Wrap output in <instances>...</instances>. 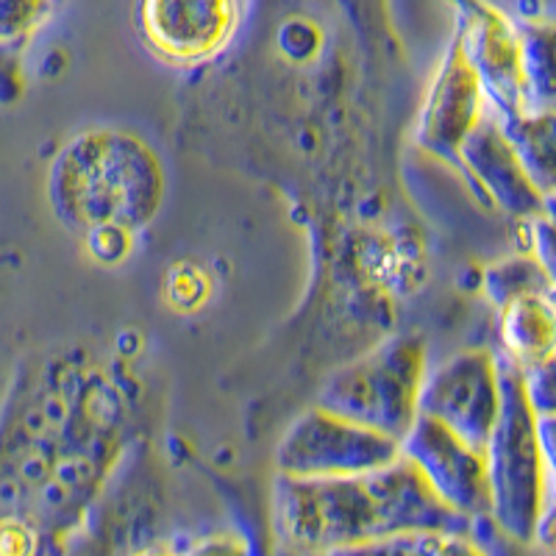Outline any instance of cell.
Listing matches in <instances>:
<instances>
[{
  "label": "cell",
  "mask_w": 556,
  "mask_h": 556,
  "mask_svg": "<svg viewBox=\"0 0 556 556\" xmlns=\"http://www.w3.org/2000/svg\"><path fill=\"white\" fill-rule=\"evenodd\" d=\"M401 454L415 465L448 509L468 520L490 518L484 451L465 443L459 434L431 417L417 415L409 434L401 440Z\"/></svg>",
  "instance_id": "cell-8"
},
{
  "label": "cell",
  "mask_w": 556,
  "mask_h": 556,
  "mask_svg": "<svg viewBox=\"0 0 556 556\" xmlns=\"http://www.w3.org/2000/svg\"><path fill=\"white\" fill-rule=\"evenodd\" d=\"M486 114H490V103L484 98V89L454 37L437 67L434 81L426 92L424 109L417 117V146L431 156L459 165V148Z\"/></svg>",
  "instance_id": "cell-10"
},
{
  "label": "cell",
  "mask_w": 556,
  "mask_h": 556,
  "mask_svg": "<svg viewBox=\"0 0 556 556\" xmlns=\"http://www.w3.org/2000/svg\"><path fill=\"white\" fill-rule=\"evenodd\" d=\"M276 523L290 548L320 556L390 534L470 531L473 520L462 518L437 498L415 465L401 454L387 468L365 476H278Z\"/></svg>",
  "instance_id": "cell-1"
},
{
  "label": "cell",
  "mask_w": 556,
  "mask_h": 556,
  "mask_svg": "<svg viewBox=\"0 0 556 556\" xmlns=\"http://www.w3.org/2000/svg\"><path fill=\"white\" fill-rule=\"evenodd\" d=\"M538 543L548 545L551 551H556V498L551 501L548 513H545V518H543V526H540Z\"/></svg>",
  "instance_id": "cell-25"
},
{
  "label": "cell",
  "mask_w": 556,
  "mask_h": 556,
  "mask_svg": "<svg viewBox=\"0 0 556 556\" xmlns=\"http://www.w3.org/2000/svg\"><path fill=\"white\" fill-rule=\"evenodd\" d=\"M506 139L543 198L556 192V112H520L498 117Z\"/></svg>",
  "instance_id": "cell-14"
},
{
  "label": "cell",
  "mask_w": 556,
  "mask_h": 556,
  "mask_svg": "<svg viewBox=\"0 0 556 556\" xmlns=\"http://www.w3.org/2000/svg\"><path fill=\"white\" fill-rule=\"evenodd\" d=\"M437 534H390V538L365 540L356 545L331 548L320 556H426Z\"/></svg>",
  "instance_id": "cell-16"
},
{
  "label": "cell",
  "mask_w": 556,
  "mask_h": 556,
  "mask_svg": "<svg viewBox=\"0 0 556 556\" xmlns=\"http://www.w3.org/2000/svg\"><path fill=\"white\" fill-rule=\"evenodd\" d=\"M184 556H253V548L240 531H215L195 540Z\"/></svg>",
  "instance_id": "cell-20"
},
{
  "label": "cell",
  "mask_w": 556,
  "mask_h": 556,
  "mask_svg": "<svg viewBox=\"0 0 556 556\" xmlns=\"http://www.w3.org/2000/svg\"><path fill=\"white\" fill-rule=\"evenodd\" d=\"M523 223L526 231H529V248L526 251L543 267L545 281H548V295L556 304V220H551L548 215H538Z\"/></svg>",
  "instance_id": "cell-18"
},
{
  "label": "cell",
  "mask_w": 556,
  "mask_h": 556,
  "mask_svg": "<svg viewBox=\"0 0 556 556\" xmlns=\"http://www.w3.org/2000/svg\"><path fill=\"white\" fill-rule=\"evenodd\" d=\"M543 215H548L551 220H556V192H554V195L545 198V212H543Z\"/></svg>",
  "instance_id": "cell-27"
},
{
  "label": "cell",
  "mask_w": 556,
  "mask_h": 556,
  "mask_svg": "<svg viewBox=\"0 0 556 556\" xmlns=\"http://www.w3.org/2000/svg\"><path fill=\"white\" fill-rule=\"evenodd\" d=\"M501 367V415L484 445L490 520L520 545L538 543L551 506L548 476L538 443V415L523 390V374L509 359Z\"/></svg>",
  "instance_id": "cell-3"
},
{
  "label": "cell",
  "mask_w": 556,
  "mask_h": 556,
  "mask_svg": "<svg viewBox=\"0 0 556 556\" xmlns=\"http://www.w3.org/2000/svg\"><path fill=\"white\" fill-rule=\"evenodd\" d=\"M526 112H556V20L518 23Z\"/></svg>",
  "instance_id": "cell-13"
},
{
  "label": "cell",
  "mask_w": 556,
  "mask_h": 556,
  "mask_svg": "<svg viewBox=\"0 0 556 556\" xmlns=\"http://www.w3.org/2000/svg\"><path fill=\"white\" fill-rule=\"evenodd\" d=\"M459 170L476 184V190L504 215L531 220L545 212V198L531 184L523 162L506 139L493 112L476 126V131L459 148Z\"/></svg>",
  "instance_id": "cell-11"
},
{
  "label": "cell",
  "mask_w": 556,
  "mask_h": 556,
  "mask_svg": "<svg viewBox=\"0 0 556 556\" xmlns=\"http://www.w3.org/2000/svg\"><path fill=\"white\" fill-rule=\"evenodd\" d=\"M37 538L23 520H0V556H34Z\"/></svg>",
  "instance_id": "cell-21"
},
{
  "label": "cell",
  "mask_w": 556,
  "mask_h": 556,
  "mask_svg": "<svg viewBox=\"0 0 556 556\" xmlns=\"http://www.w3.org/2000/svg\"><path fill=\"white\" fill-rule=\"evenodd\" d=\"M23 89L17 51L14 45H0V103H12Z\"/></svg>",
  "instance_id": "cell-24"
},
{
  "label": "cell",
  "mask_w": 556,
  "mask_h": 556,
  "mask_svg": "<svg viewBox=\"0 0 556 556\" xmlns=\"http://www.w3.org/2000/svg\"><path fill=\"white\" fill-rule=\"evenodd\" d=\"M538 443L543 454L545 476H548V493L551 501L556 498V412L538 415Z\"/></svg>",
  "instance_id": "cell-23"
},
{
  "label": "cell",
  "mask_w": 556,
  "mask_h": 556,
  "mask_svg": "<svg viewBox=\"0 0 556 556\" xmlns=\"http://www.w3.org/2000/svg\"><path fill=\"white\" fill-rule=\"evenodd\" d=\"M520 374H523L526 399H529L534 415L556 412V356L554 359L543 362V365L520 370Z\"/></svg>",
  "instance_id": "cell-19"
},
{
  "label": "cell",
  "mask_w": 556,
  "mask_h": 556,
  "mask_svg": "<svg viewBox=\"0 0 556 556\" xmlns=\"http://www.w3.org/2000/svg\"><path fill=\"white\" fill-rule=\"evenodd\" d=\"M51 0H0V45H20L39 26Z\"/></svg>",
  "instance_id": "cell-17"
},
{
  "label": "cell",
  "mask_w": 556,
  "mask_h": 556,
  "mask_svg": "<svg viewBox=\"0 0 556 556\" xmlns=\"http://www.w3.org/2000/svg\"><path fill=\"white\" fill-rule=\"evenodd\" d=\"M139 556H184V554H178V551L167 548V545H159V548L142 551V554H139Z\"/></svg>",
  "instance_id": "cell-26"
},
{
  "label": "cell",
  "mask_w": 556,
  "mask_h": 556,
  "mask_svg": "<svg viewBox=\"0 0 556 556\" xmlns=\"http://www.w3.org/2000/svg\"><path fill=\"white\" fill-rule=\"evenodd\" d=\"M417 415L431 417L484 451L501 415L498 356L486 348H470L426 370Z\"/></svg>",
  "instance_id": "cell-6"
},
{
  "label": "cell",
  "mask_w": 556,
  "mask_h": 556,
  "mask_svg": "<svg viewBox=\"0 0 556 556\" xmlns=\"http://www.w3.org/2000/svg\"><path fill=\"white\" fill-rule=\"evenodd\" d=\"M162 165L142 139L123 131H89L73 139L51 170L59 220L81 235H128L153 220L162 203Z\"/></svg>",
  "instance_id": "cell-2"
},
{
  "label": "cell",
  "mask_w": 556,
  "mask_h": 556,
  "mask_svg": "<svg viewBox=\"0 0 556 556\" xmlns=\"http://www.w3.org/2000/svg\"><path fill=\"white\" fill-rule=\"evenodd\" d=\"M456 12V42L473 67L490 112L513 117L526 112L520 31L509 14L490 0H451Z\"/></svg>",
  "instance_id": "cell-7"
},
{
  "label": "cell",
  "mask_w": 556,
  "mask_h": 556,
  "mask_svg": "<svg viewBox=\"0 0 556 556\" xmlns=\"http://www.w3.org/2000/svg\"><path fill=\"white\" fill-rule=\"evenodd\" d=\"M237 0H139L137 26L156 56L176 64L206 62L237 31Z\"/></svg>",
  "instance_id": "cell-9"
},
{
  "label": "cell",
  "mask_w": 556,
  "mask_h": 556,
  "mask_svg": "<svg viewBox=\"0 0 556 556\" xmlns=\"http://www.w3.org/2000/svg\"><path fill=\"white\" fill-rule=\"evenodd\" d=\"M426 376V348L404 334L337 370L317 395V406L351 424L404 440L417 420V395Z\"/></svg>",
  "instance_id": "cell-4"
},
{
  "label": "cell",
  "mask_w": 556,
  "mask_h": 556,
  "mask_svg": "<svg viewBox=\"0 0 556 556\" xmlns=\"http://www.w3.org/2000/svg\"><path fill=\"white\" fill-rule=\"evenodd\" d=\"M501 312V345L504 359L518 370L556 356V304L551 295H526L506 304Z\"/></svg>",
  "instance_id": "cell-12"
},
{
  "label": "cell",
  "mask_w": 556,
  "mask_h": 556,
  "mask_svg": "<svg viewBox=\"0 0 556 556\" xmlns=\"http://www.w3.org/2000/svg\"><path fill=\"white\" fill-rule=\"evenodd\" d=\"M426 556H490V551L470 531H448L437 534Z\"/></svg>",
  "instance_id": "cell-22"
},
{
  "label": "cell",
  "mask_w": 556,
  "mask_h": 556,
  "mask_svg": "<svg viewBox=\"0 0 556 556\" xmlns=\"http://www.w3.org/2000/svg\"><path fill=\"white\" fill-rule=\"evenodd\" d=\"M401 456V443L374 429L315 406L298 417L276 451L281 476L298 479H342L387 468Z\"/></svg>",
  "instance_id": "cell-5"
},
{
  "label": "cell",
  "mask_w": 556,
  "mask_h": 556,
  "mask_svg": "<svg viewBox=\"0 0 556 556\" xmlns=\"http://www.w3.org/2000/svg\"><path fill=\"white\" fill-rule=\"evenodd\" d=\"M481 290L490 298V304L504 309L506 304H513L518 298L548 295V281H545L540 262L526 251L486 267L484 276H481Z\"/></svg>",
  "instance_id": "cell-15"
}]
</instances>
